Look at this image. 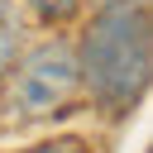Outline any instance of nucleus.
<instances>
[{
    "instance_id": "39448f33",
    "label": "nucleus",
    "mask_w": 153,
    "mask_h": 153,
    "mask_svg": "<svg viewBox=\"0 0 153 153\" xmlns=\"http://www.w3.org/2000/svg\"><path fill=\"white\" fill-rule=\"evenodd\" d=\"M29 153H91L81 139H53V143H38V148H29Z\"/></svg>"
},
{
    "instance_id": "7ed1b4c3",
    "label": "nucleus",
    "mask_w": 153,
    "mask_h": 153,
    "mask_svg": "<svg viewBox=\"0 0 153 153\" xmlns=\"http://www.w3.org/2000/svg\"><path fill=\"white\" fill-rule=\"evenodd\" d=\"M19 48H24L19 14H14V5H10V0H0V81H5V72H10V62L19 57Z\"/></svg>"
},
{
    "instance_id": "f257e3e1",
    "label": "nucleus",
    "mask_w": 153,
    "mask_h": 153,
    "mask_svg": "<svg viewBox=\"0 0 153 153\" xmlns=\"http://www.w3.org/2000/svg\"><path fill=\"white\" fill-rule=\"evenodd\" d=\"M76 72L91 105L110 120H124L153 72V33H148V0H110L91 14L76 43Z\"/></svg>"
},
{
    "instance_id": "f03ea898",
    "label": "nucleus",
    "mask_w": 153,
    "mask_h": 153,
    "mask_svg": "<svg viewBox=\"0 0 153 153\" xmlns=\"http://www.w3.org/2000/svg\"><path fill=\"white\" fill-rule=\"evenodd\" d=\"M81 96V72H76V43L62 33H48L10 62L0 81V115L5 124H38L53 115H67L72 100Z\"/></svg>"
},
{
    "instance_id": "20e7f679",
    "label": "nucleus",
    "mask_w": 153,
    "mask_h": 153,
    "mask_svg": "<svg viewBox=\"0 0 153 153\" xmlns=\"http://www.w3.org/2000/svg\"><path fill=\"white\" fill-rule=\"evenodd\" d=\"M76 5H81V0H29L33 19H38V24H53V29H57V24H67V19L76 14Z\"/></svg>"
}]
</instances>
